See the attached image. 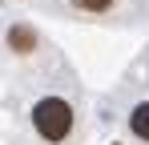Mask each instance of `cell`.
<instances>
[{
	"label": "cell",
	"instance_id": "obj_1",
	"mask_svg": "<svg viewBox=\"0 0 149 145\" xmlns=\"http://www.w3.org/2000/svg\"><path fill=\"white\" fill-rule=\"evenodd\" d=\"M77 125H81L77 105L65 93H40L28 105V129L40 145H69L77 137Z\"/></svg>",
	"mask_w": 149,
	"mask_h": 145
},
{
	"label": "cell",
	"instance_id": "obj_2",
	"mask_svg": "<svg viewBox=\"0 0 149 145\" xmlns=\"http://www.w3.org/2000/svg\"><path fill=\"white\" fill-rule=\"evenodd\" d=\"M4 52H8L12 61H36V56L45 52V36L36 32V24L12 20L4 28Z\"/></svg>",
	"mask_w": 149,
	"mask_h": 145
},
{
	"label": "cell",
	"instance_id": "obj_3",
	"mask_svg": "<svg viewBox=\"0 0 149 145\" xmlns=\"http://www.w3.org/2000/svg\"><path fill=\"white\" fill-rule=\"evenodd\" d=\"M125 125H129V137H133V141L149 145V101H137V105L129 109Z\"/></svg>",
	"mask_w": 149,
	"mask_h": 145
},
{
	"label": "cell",
	"instance_id": "obj_4",
	"mask_svg": "<svg viewBox=\"0 0 149 145\" xmlns=\"http://www.w3.org/2000/svg\"><path fill=\"white\" fill-rule=\"evenodd\" d=\"M65 8L73 12V16H109L113 8H117V0H65Z\"/></svg>",
	"mask_w": 149,
	"mask_h": 145
},
{
	"label": "cell",
	"instance_id": "obj_5",
	"mask_svg": "<svg viewBox=\"0 0 149 145\" xmlns=\"http://www.w3.org/2000/svg\"><path fill=\"white\" fill-rule=\"evenodd\" d=\"M113 145H121V141H113Z\"/></svg>",
	"mask_w": 149,
	"mask_h": 145
}]
</instances>
